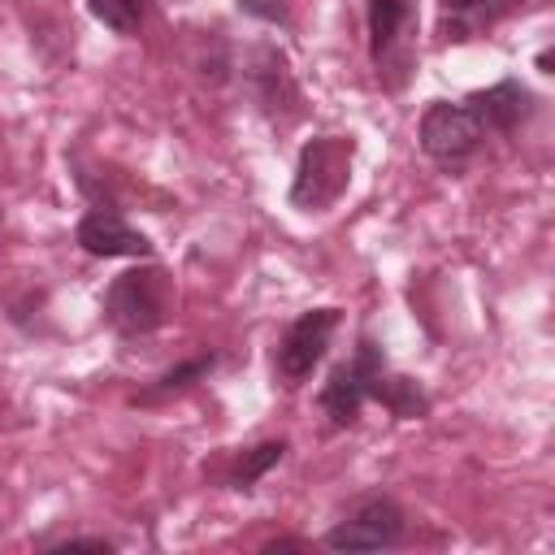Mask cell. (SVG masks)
Returning a JSON list of instances; mask_svg holds the SVG:
<instances>
[{"mask_svg": "<svg viewBox=\"0 0 555 555\" xmlns=\"http://www.w3.org/2000/svg\"><path fill=\"white\" fill-rule=\"evenodd\" d=\"M104 312H108V321L121 334L156 330L165 321V312H169V278L160 269H130V273H121L108 286Z\"/></svg>", "mask_w": 555, "mask_h": 555, "instance_id": "cell-1", "label": "cell"}, {"mask_svg": "<svg viewBox=\"0 0 555 555\" xmlns=\"http://www.w3.org/2000/svg\"><path fill=\"white\" fill-rule=\"evenodd\" d=\"M347 169H351V143L347 139H312L299 156V173H295V186H291V199L299 208H325L343 195L347 186Z\"/></svg>", "mask_w": 555, "mask_h": 555, "instance_id": "cell-2", "label": "cell"}, {"mask_svg": "<svg viewBox=\"0 0 555 555\" xmlns=\"http://www.w3.org/2000/svg\"><path fill=\"white\" fill-rule=\"evenodd\" d=\"M481 143V121L473 117L468 104H429L421 117V147L438 160V165H460L477 152Z\"/></svg>", "mask_w": 555, "mask_h": 555, "instance_id": "cell-3", "label": "cell"}, {"mask_svg": "<svg viewBox=\"0 0 555 555\" xmlns=\"http://www.w3.org/2000/svg\"><path fill=\"white\" fill-rule=\"evenodd\" d=\"M403 538V512L399 503L390 499H369L356 507L351 520L334 525L325 533V546L334 551H382V546H395Z\"/></svg>", "mask_w": 555, "mask_h": 555, "instance_id": "cell-4", "label": "cell"}, {"mask_svg": "<svg viewBox=\"0 0 555 555\" xmlns=\"http://www.w3.org/2000/svg\"><path fill=\"white\" fill-rule=\"evenodd\" d=\"M334 325H338V308H312V312H304V317L286 330V338H282V347H278V369H282L286 382H304V377L321 364Z\"/></svg>", "mask_w": 555, "mask_h": 555, "instance_id": "cell-5", "label": "cell"}, {"mask_svg": "<svg viewBox=\"0 0 555 555\" xmlns=\"http://www.w3.org/2000/svg\"><path fill=\"white\" fill-rule=\"evenodd\" d=\"M377 373H382V360H377V347L373 343H360V356L351 364H343V369L330 373V382L321 390V403H325V412H330L334 425H351L356 421L360 403L373 395Z\"/></svg>", "mask_w": 555, "mask_h": 555, "instance_id": "cell-6", "label": "cell"}, {"mask_svg": "<svg viewBox=\"0 0 555 555\" xmlns=\"http://www.w3.org/2000/svg\"><path fill=\"white\" fill-rule=\"evenodd\" d=\"M78 243H82V251L104 256V260L108 256H152V243L113 212H87L78 225Z\"/></svg>", "mask_w": 555, "mask_h": 555, "instance_id": "cell-7", "label": "cell"}, {"mask_svg": "<svg viewBox=\"0 0 555 555\" xmlns=\"http://www.w3.org/2000/svg\"><path fill=\"white\" fill-rule=\"evenodd\" d=\"M468 108H473V117L481 121V130H486V126H490V130H516V121L529 117V91H525L520 82L503 78V82H494L490 91H477V95L468 100Z\"/></svg>", "mask_w": 555, "mask_h": 555, "instance_id": "cell-8", "label": "cell"}, {"mask_svg": "<svg viewBox=\"0 0 555 555\" xmlns=\"http://www.w3.org/2000/svg\"><path fill=\"white\" fill-rule=\"evenodd\" d=\"M403 17H408L403 0H369V43H373V56H382L395 43Z\"/></svg>", "mask_w": 555, "mask_h": 555, "instance_id": "cell-9", "label": "cell"}, {"mask_svg": "<svg viewBox=\"0 0 555 555\" xmlns=\"http://www.w3.org/2000/svg\"><path fill=\"white\" fill-rule=\"evenodd\" d=\"M87 4H91V13H95L108 30H117V35H134L139 22H143V0H87Z\"/></svg>", "mask_w": 555, "mask_h": 555, "instance_id": "cell-10", "label": "cell"}, {"mask_svg": "<svg viewBox=\"0 0 555 555\" xmlns=\"http://www.w3.org/2000/svg\"><path fill=\"white\" fill-rule=\"evenodd\" d=\"M282 451H286V442H260V447L238 464V486H251L269 464H278V460H282Z\"/></svg>", "mask_w": 555, "mask_h": 555, "instance_id": "cell-11", "label": "cell"}, {"mask_svg": "<svg viewBox=\"0 0 555 555\" xmlns=\"http://www.w3.org/2000/svg\"><path fill=\"white\" fill-rule=\"evenodd\" d=\"M208 364H212V356H195L191 364H182V369H169V373H165V377H160V382L147 390V399H152V395H165V390H178V386H186V377H199Z\"/></svg>", "mask_w": 555, "mask_h": 555, "instance_id": "cell-12", "label": "cell"}, {"mask_svg": "<svg viewBox=\"0 0 555 555\" xmlns=\"http://www.w3.org/2000/svg\"><path fill=\"white\" fill-rule=\"evenodd\" d=\"M243 13H256L264 22H286V4L282 0H238Z\"/></svg>", "mask_w": 555, "mask_h": 555, "instance_id": "cell-13", "label": "cell"}, {"mask_svg": "<svg viewBox=\"0 0 555 555\" xmlns=\"http://www.w3.org/2000/svg\"><path fill=\"white\" fill-rule=\"evenodd\" d=\"M56 551H108V542H104V538H69V542H61Z\"/></svg>", "mask_w": 555, "mask_h": 555, "instance_id": "cell-14", "label": "cell"}, {"mask_svg": "<svg viewBox=\"0 0 555 555\" xmlns=\"http://www.w3.org/2000/svg\"><path fill=\"white\" fill-rule=\"evenodd\" d=\"M447 4L460 9V13H464V9H486V0H447Z\"/></svg>", "mask_w": 555, "mask_h": 555, "instance_id": "cell-15", "label": "cell"}]
</instances>
